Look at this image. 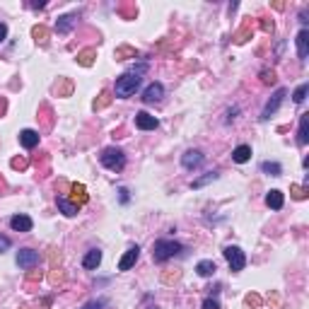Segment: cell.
<instances>
[{
  "mask_svg": "<svg viewBox=\"0 0 309 309\" xmlns=\"http://www.w3.org/2000/svg\"><path fill=\"white\" fill-rule=\"evenodd\" d=\"M297 143L300 145H307L309 143V114L300 116V133H297Z\"/></svg>",
  "mask_w": 309,
  "mask_h": 309,
  "instance_id": "cell-20",
  "label": "cell"
},
{
  "mask_svg": "<svg viewBox=\"0 0 309 309\" xmlns=\"http://www.w3.org/2000/svg\"><path fill=\"white\" fill-rule=\"evenodd\" d=\"M39 135L37 130H32V128H24L22 133H19V143H22V147H27V150H32V147L39 145Z\"/></svg>",
  "mask_w": 309,
  "mask_h": 309,
  "instance_id": "cell-13",
  "label": "cell"
},
{
  "mask_svg": "<svg viewBox=\"0 0 309 309\" xmlns=\"http://www.w3.org/2000/svg\"><path fill=\"white\" fill-rule=\"evenodd\" d=\"M290 196L295 200H305L309 196V188L307 186H300V184H290Z\"/></svg>",
  "mask_w": 309,
  "mask_h": 309,
  "instance_id": "cell-28",
  "label": "cell"
},
{
  "mask_svg": "<svg viewBox=\"0 0 309 309\" xmlns=\"http://www.w3.org/2000/svg\"><path fill=\"white\" fill-rule=\"evenodd\" d=\"M94 58H97V49H82V51H77V56H75L77 65H82V68H92Z\"/></svg>",
  "mask_w": 309,
  "mask_h": 309,
  "instance_id": "cell-15",
  "label": "cell"
},
{
  "mask_svg": "<svg viewBox=\"0 0 309 309\" xmlns=\"http://www.w3.org/2000/svg\"><path fill=\"white\" fill-rule=\"evenodd\" d=\"M49 278H51V283H54V285H58V283H63V280H65V273L61 271V268H54V273H51Z\"/></svg>",
  "mask_w": 309,
  "mask_h": 309,
  "instance_id": "cell-39",
  "label": "cell"
},
{
  "mask_svg": "<svg viewBox=\"0 0 309 309\" xmlns=\"http://www.w3.org/2000/svg\"><path fill=\"white\" fill-rule=\"evenodd\" d=\"M232 160H235L237 164H244L251 160V147L249 145H239L235 147V152H232Z\"/></svg>",
  "mask_w": 309,
  "mask_h": 309,
  "instance_id": "cell-25",
  "label": "cell"
},
{
  "mask_svg": "<svg viewBox=\"0 0 309 309\" xmlns=\"http://www.w3.org/2000/svg\"><path fill=\"white\" fill-rule=\"evenodd\" d=\"M41 278H44V273H41V271H34V268H32V271L27 273V288H29L32 283H39Z\"/></svg>",
  "mask_w": 309,
  "mask_h": 309,
  "instance_id": "cell-37",
  "label": "cell"
},
{
  "mask_svg": "<svg viewBox=\"0 0 309 309\" xmlns=\"http://www.w3.org/2000/svg\"><path fill=\"white\" fill-rule=\"evenodd\" d=\"M75 22H77V12H70V15L58 17V22H56V32H58V34H68V32L75 27Z\"/></svg>",
  "mask_w": 309,
  "mask_h": 309,
  "instance_id": "cell-12",
  "label": "cell"
},
{
  "mask_svg": "<svg viewBox=\"0 0 309 309\" xmlns=\"http://www.w3.org/2000/svg\"><path fill=\"white\" fill-rule=\"evenodd\" d=\"M254 34V24H251V19H247L242 27H239V32L235 34V44H247L249 39Z\"/></svg>",
  "mask_w": 309,
  "mask_h": 309,
  "instance_id": "cell-18",
  "label": "cell"
},
{
  "mask_svg": "<svg viewBox=\"0 0 309 309\" xmlns=\"http://www.w3.org/2000/svg\"><path fill=\"white\" fill-rule=\"evenodd\" d=\"M54 92L58 97H70L73 94V82L68 77H58V82L54 85Z\"/></svg>",
  "mask_w": 309,
  "mask_h": 309,
  "instance_id": "cell-22",
  "label": "cell"
},
{
  "mask_svg": "<svg viewBox=\"0 0 309 309\" xmlns=\"http://www.w3.org/2000/svg\"><path fill=\"white\" fill-rule=\"evenodd\" d=\"M29 7H34V10H41V7H46V2H29Z\"/></svg>",
  "mask_w": 309,
  "mask_h": 309,
  "instance_id": "cell-47",
  "label": "cell"
},
{
  "mask_svg": "<svg viewBox=\"0 0 309 309\" xmlns=\"http://www.w3.org/2000/svg\"><path fill=\"white\" fill-rule=\"evenodd\" d=\"M70 193H73L75 205H85L87 203V188L82 184H70Z\"/></svg>",
  "mask_w": 309,
  "mask_h": 309,
  "instance_id": "cell-21",
  "label": "cell"
},
{
  "mask_svg": "<svg viewBox=\"0 0 309 309\" xmlns=\"http://www.w3.org/2000/svg\"><path fill=\"white\" fill-rule=\"evenodd\" d=\"M138 87H140V77H135V75H130V73H124L119 80H116L114 94H116L119 99H128V97H133V94H135Z\"/></svg>",
  "mask_w": 309,
  "mask_h": 309,
  "instance_id": "cell-3",
  "label": "cell"
},
{
  "mask_svg": "<svg viewBox=\"0 0 309 309\" xmlns=\"http://www.w3.org/2000/svg\"><path fill=\"white\" fill-rule=\"evenodd\" d=\"M10 227H12L15 232H32L34 222H32L29 215H12V218H10Z\"/></svg>",
  "mask_w": 309,
  "mask_h": 309,
  "instance_id": "cell-11",
  "label": "cell"
},
{
  "mask_svg": "<svg viewBox=\"0 0 309 309\" xmlns=\"http://www.w3.org/2000/svg\"><path fill=\"white\" fill-rule=\"evenodd\" d=\"M179 251H182V244L174 242V239H157V242L152 244V258H155L157 263H162L167 258L177 256Z\"/></svg>",
  "mask_w": 309,
  "mask_h": 309,
  "instance_id": "cell-1",
  "label": "cell"
},
{
  "mask_svg": "<svg viewBox=\"0 0 309 309\" xmlns=\"http://www.w3.org/2000/svg\"><path fill=\"white\" fill-rule=\"evenodd\" d=\"M147 68H150L147 63H138V65H133V68H130L128 73H130V75H135V77H140L143 73H147Z\"/></svg>",
  "mask_w": 309,
  "mask_h": 309,
  "instance_id": "cell-38",
  "label": "cell"
},
{
  "mask_svg": "<svg viewBox=\"0 0 309 309\" xmlns=\"http://www.w3.org/2000/svg\"><path fill=\"white\" fill-rule=\"evenodd\" d=\"M119 193H121V203H128V188H119Z\"/></svg>",
  "mask_w": 309,
  "mask_h": 309,
  "instance_id": "cell-46",
  "label": "cell"
},
{
  "mask_svg": "<svg viewBox=\"0 0 309 309\" xmlns=\"http://www.w3.org/2000/svg\"><path fill=\"white\" fill-rule=\"evenodd\" d=\"M275 80H278V77H275V70H268V68L261 70V82H263V85H275Z\"/></svg>",
  "mask_w": 309,
  "mask_h": 309,
  "instance_id": "cell-34",
  "label": "cell"
},
{
  "mask_svg": "<svg viewBox=\"0 0 309 309\" xmlns=\"http://www.w3.org/2000/svg\"><path fill=\"white\" fill-rule=\"evenodd\" d=\"M162 97H164V87L160 82L147 85L145 92H143V102H145V104H157V102H162Z\"/></svg>",
  "mask_w": 309,
  "mask_h": 309,
  "instance_id": "cell-7",
  "label": "cell"
},
{
  "mask_svg": "<svg viewBox=\"0 0 309 309\" xmlns=\"http://www.w3.org/2000/svg\"><path fill=\"white\" fill-rule=\"evenodd\" d=\"M10 167H12V169H19V172H24V169L29 167V160H27V157H12Z\"/></svg>",
  "mask_w": 309,
  "mask_h": 309,
  "instance_id": "cell-35",
  "label": "cell"
},
{
  "mask_svg": "<svg viewBox=\"0 0 309 309\" xmlns=\"http://www.w3.org/2000/svg\"><path fill=\"white\" fill-rule=\"evenodd\" d=\"M215 271H218V266H215V261H210V258L196 263V273H198L200 278H210V275H215Z\"/></svg>",
  "mask_w": 309,
  "mask_h": 309,
  "instance_id": "cell-19",
  "label": "cell"
},
{
  "mask_svg": "<svg viewBox=\"0 0 309 309\" xmlns=\"http://www.w3.org/2000/svg\"><path fill=\"white\" fill-rule=\"evenodd\" d=\"M203 309H220V302L213 300V297H205V300H203Z\"/></svg>",
  "mask_w": 309,
  "mask_h": 309,
  "instance_id": "cell-42",
  "label": "cell"
},
{
  "mask_svg": "<svg viewBox=\"0 0 309 309\" xmlns=\"http://www.w3.org/2000/svg\"><path fill=\"white\" fill-rule=\"evenodd\" d=\"M99 263H102V251L99 249H90L85 258H82V266L87 268V271H94V268H99Z\"/></svg>",
  "mask_w": 309,
  "mask_h": 309,
  "instance_id": "cell-16",
  "label": "cell"
},
{
  "mask_svg": "<svg viewBox=\"0 0 309 309\" xmlns=\"http://www.w3.org/2000/svg\"><path fill=\"white\" fill-rule=\"evenodd\" d=\"M135 126L140 128V130H155V128L160 126V121L155 116H150L147 111H138L135 114Z\"/></svg>",
  "mask_w": 309,
  "mask_h": 309,
  "instance_id": "cell-10",
  "label": "cell"
},
{
  "mask_svg": "<svg viewBox=\"0 0 309 309\" xmlns=\"http://www.w3.org/2000/svg\"><path fill=\"white\" fill-rule=\"evenodd\" d=\"M261 172H263V174H271V177H280V174H283V167L278 162H263L261 164Z\"/></svg>",
  "mask_w": 309,
  "mask_h": 309,
  "instance_id": "cell-29",
  "label": "cell"
},
{
  "mask_svg": "<svg viewBox=\"0 0 309 309\" xmlns=\"http://www.w3.org/2000/svg\"><path fill=\"white\" fill-rule=\"evenodd\" d=\"M261 32H263V34H273V32H275V22L268 17H261Z\"/></svg>",
  "mask_w": 309,
  "mask_h": 309,
  "instance_id": "cell-36",
  "label": "cell"
},
{
  "mask_svg": "<svg viewBox=\"0 0 309 309\" xmlns=\"http://www.w3.org/2000/svg\"><path fill=\"white\" fill-rule=\"evenodd\" d=\"M58 210L65 215V218H75L77 213H80V205H75L73 200H68V198H63V196H58Z\"/></svg>",
  "mask_w": 309,
  "mask_h": 309,
  "instance_id": "cell-14",
  "label": "cell"
},
{
  "mask_svg": "<svg viewBox=\"0 0 309 309\" xmlns=\"http://www.w3.org/2000/svg\"><path fill=\"white\" fill-rule=\"evenodd\" d=\"M5 37H7V24H2V22H0V44L5 41Z\"/></svg>",
  "mask_w": 309,
  "mask_h": 309,
  "instance_id": "cell-45",
  "label": "cell"
},
{
  "mask_svg": "<svg viewBox=\"0 0 309 309\" xmlns=\"http://www.w3.org/2000/svg\"><path fill=\"white\" fill-rule=\"evenodd\" d=\"M203 160H205V157H203L200 150H186V152L182 155V164L186 167V169H196V167H200Z\"/></svg>",
  "mask_w": 309,
  "mask_h": 309,
  "instance_id": "cell-9",
  "label": "cell"
},
{
  "mask_svg": "<svg viewBox=\"0 0 309 309\" xmlns=\"http://www.w3.org/2000/svg\"><path fill=\"white\" fill-rule=\"evenodd\" d=\"M32 37H34V41H37L39 46H46L49 44V29L44 24H34L32 27Z\"/></svg>",
  "mask_w": 309,
  "mask_h": 309,
  "instance_id": "cell-26",
  "label": "cell"
},
{
  "mask_svg": "<svg viewBox=\"0 0 309 309\" xmlns=\"http://www.w3.org/2000/svg\"><path fill=\"white\" fill-rule=\"evenodd\" d=\"M19 309H34V307H29V305H19Z\"/></svg>",
  "mask_w": 309,
  "mask_h": 309,
  "instance_id": "cell-49",
  "label": "cell"
},
{
  "mask_svg": "<svg viewBox=\"0 0 309 309\" xmlns=\"http://www.w3.org/2000/svg\"><path fill=\"white\" fill-rule=\"evenodd\" d=\"M51 305H54V297H44V300L39 302V309H49Z\"/></svg>",
  "mask_w": 309,
  "mask_h": 309,
  "instance_id": "cell-44",
  "label": "cell"
},
{
  "mask_svg": "<svg viewBox=\"0 0 309 309\" xmlns=\"http://www.w3.org/2000/svg\"><path fill=\"white\" fill-rule=\"evenodd\" d=\"M111 102H114V94H111L109 90H104L97 99H94V111H102V109H107Z\"/></svg>",
  "mask_w": 309,
  "mask_h": 309,
  "instance_id": "cell-27",
  "label": "cell"
},
{
  "mask_svg": "<svg viewBox=\"0 0 309 309\" xmlns=\"http://www.w3.org/2000/svg\"><path fill=\"white\" fill-rule=\"evenodd\" d=\"M5 111H7V102H5V99H0V116H2Z\"/></svg>",
  "mask_w": 309,
  "mask_h": 309,
  "instance_id": "cell-48",
  "label": "cell"
},
{
  "mask_svg": "<svg viewBox=\"0 0 309 309\" xmlns=\"http://www.w3.org/2000/svg\"><path fill=\"white\" fill-rule=\"evenodd\" d=\"M215 179H218V174H215V172H208V174H203L200 179H196V182H191V188H203L205 184L215 182Z\"/></svg>",
  "mask_w": 309,
  "mask_h": 309,
  "instance_id": "cell-30",
  "label": "cell"
},
{
  "mask_svg": "<svg viewBox=\"0 0 309 309\" xmlns=\"http://www.w3.org/2000/svg\"><path fill=\"white\" fill-rule=\"evenodd\" d=\"M99 160H102V164L109 172H121L126 167V155H124L121 147H104L102 155H99Z\"/></svg>",
  "mask_w": 309,
  "mask_h": 309,
  "instance_id": "cell-2",
  "label": "cell"
},
{
  "mask_svg": "<svg viewBox=\"0 0 309 309\" xmlns=\"http://www.w3.org/2000/svg\"><path fill=\"white\" fill-rule=\"evenodd\" d=\"M17 266L22 271H32L39 266V251L34 249H19L17 251Z\"/></svg>",
  "mask_w": 309,
  "mask_h": 309,
  "instance_id": "cell-5",
  "label": "cell"
},
{
  "mask_svg": "<svg viewBox=\"0 0 309 309\" xmlns=\"http://www.w3.org/2000/svg\"><path fill=\"white\" fill-rule=\"evenodd\" d=\"M295 41H297V56L305 61V58L309 56V32H307V29H302V32L297 34Z\"/></svg>",
  "mask_w": 309,
  "mask_h": 309,
  "instance_id": "cell-17",
  "label": "cell"
},
{
  "mask_svg": "<svg viewBox=\"0 0 309 309\" xmlns=\"http://www.w3.org/2000/svg\"><path fill=\"white\" fill-rule=\"evenodd\" d=\"M10 247H12V242H10L7 237H2V235H0V254H5V251H7Z\"/></svg>",
  "mask_w": 309,
  "mask_h": 309,
  "instance_id": "cell-43",
  "label": "cell"
},
{
  "mask_svg": "<svg viewBox=\"0 0 309 309\" xmlns=\"http://www.w3.org/2000/svg\"><path fill=\"white\" fill-rule=\"evenodd\" d=\"M82 309H107V300H92Z\"/></svg>",
  "mask_w": 309,
  "mask_h": 309,
  "instance_id": "cell-40",
  "label": "cell"
},
{
  "mask_svg": "<svg viewBox=\"0 0 309 309\" xmlns=\"http://www.w3.org/2000/svg\"><path fill=\"white\" fill-rule=\"evenodd\" d=\"M114 58L116 61H126V58H138V49H133V46H116V51H114Z\"/></svg>",
  "mask_w": 309,
  "mask_h": 309,
  "instance_id": "cell-24",
  "label": "cell"
},
{
  "mask_svg": "<svg viewBox=\"0 0 309 309\" xmlns=\"http://www.w3.org/2000/svg\"><path fill=\"white\" fill-rule=\"evenodd\" d=\"M285 94H288V90H283V87H280V90L275 92V94H273L271 99L266 102V107H263V114H261V119H263V121H268V119H271L273 114H275V111L280 109V104H283Z\"/></svg>",
  "mask_w": 309,
  "mask_h": 309,
  "instance_id": "cell-6",
  "label": "cell"
},
{
  "mask_svg": "<svg viewBox=\"0 0 309 309\" xmlns=\"http://www.w3.org/2000/svg\"><path fill=\"white\" fill-rule=\"evenodd\" d=\"M182 278V271H164L162 273V283L164 285H172V283H177Z\"/></svg>",
  "mask_w": 309,
  "mask_h": 309,
  "instance_id": "cell-33",
  "label": "cell"
},
{
  "mask_svg": "<svg viewBox=\"0 0 309 309\" xmlns=\"http://www.w3.org/2000/svg\"><path fill=\"white\" fill-rule=\"evenodd\" d=\"M307 92H309V85L307 82H302V85L295 90V104H302V102L307 99Z\"/></svg>",
  "mask_w": 309,
  "mask_h": 309,
  "instance_id": "cell-32",
  "label": "cell"
},
{
  "mask_svg": "<svg viewBox=\"0 0 309 309\" xmlns=\"http://www.w3.org/2000/svg\"><path fill=\"white\" fill-rule=\"evenodd\" d=\"M244 305L251 309H258L261 305H263V300H261V295H256V292H249L247 297H244Z\"/></svg>",
  "mask_w": 309,
  "mask_h": 309,
  "instance_id": "cell-31",
  "label": "cell"
},
{
  "mask_svg": "<svg viewBox=\"0 0 309 309\" xmlns=\"http://www.w3.org/2000/svg\"><path fill=\"white\" fill-rule=\"evenodd\" d=\"M283 203H285V198H283V193H280L278 188L268 191V196H266V205H268L271 210H280V208H283Z\"/></svg>",
  "mask_w": 309,
  "mask_h": 309,
  "instance_id": "cell-23",
  "label": "cell"
},
{
  "mask_svg": "<svg viewBox=\"0 0 309 309\" xmlns=\"http://www.w3.org/2000/svg\"><path fill=\"white\" fill-rule=\"evenodd\" d=\"M222 254H225L227 263H230V268H232L235 273L242 271V268L247 266V256H244V251H242L239 247H232V244H230V247H225V251H222Z\"/></svg>",
  "mask_w": 309,
  "mask_h": 309,
  "instance_id": "cell-4",
  "label": "cell"
},
{
  "mask_svg": "<svg viewBox=\"0 0 309 309\" xmlns=\"http://www.w3.org/2000/svg\"><path fill=\"white\" fill-rule=\"evenodd\" d=\"M138 258H140V247H130L126 254L121 256V261H119V271H130Z\"/></svg>",
  "mask_w": 309,
  "mask_h": 309,
  "instance_id": "cell-8",
  "label": "cell"
},
{
  "mask_svg": "<svg viewBox=\"0 0 309 309\" xmlns=\"http://www.w3.org/2000/svg\"><path fill=\"white\" fill-rule=\"evenodd\" d=\"M121 12H124V17H135V12H138V10H135V5H121Z\"/></svg>",
  "mask_w": 309,
  "mask_h": 309,
  "instance_id": "cell-41",
  "label": "cell"
}]
</instances>
